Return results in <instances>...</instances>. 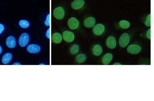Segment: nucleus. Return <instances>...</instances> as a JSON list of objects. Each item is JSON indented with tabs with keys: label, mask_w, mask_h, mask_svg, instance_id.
Masks as SVG:
<instances>
[{
	"label": "nucleus",
	"mask_w": 154,
	"mask_h": 101,
	"mask_svg": "<svg viewBox=\"0 0 154 101\" xmlns=\"http://www.w3.org/2000/svg\"><path fill=\"white\" fill-rule=\"evenodd\" d=\"M27 52L32 54H36L41 50V47L39 45L36 44H31L28 45L27 48Z\"/></svg>",
	"instance_id": "nucleus-11"
},
{
	"label": "nucleus",
	"mask_w": 154,
	"mask_h": 101,
	"mask_svg": "<svg viewBox=\"0 0 154 101\" xmlns=\"http://www.w3.org/2000/svg\"><path fill=\"white\" fill-rule=\"evenodd\" d=\"M50 13H47L45 16L44 21V25L46 27H50Z\"/></svg>",
	"instance_id": "nucleus-21"
},
{
	"label": "nucleus",
	"mask_w": 154,
	"mask_h": 101,
	"mask_svg": "<svg viewBox=\"0 0 154 101\" xmlns=\"http://www.w3.org/2000/svg\"><path fill=\"white\" fill-rule=\"evenodd\" d=\"M67 25L69 28L72 30H75L79 26L80 21L76 17H71L68 19Z\"/></svg>",
	"instance_id": "nucleus-3"
},
{
	"label": "nucleus",
	"mask_w": 154,
	"mask_h": 101,
	"mask_svg": "<svg viewBox=\"0 0 154 101\" xmlns=\"http://www.w3.org/2000/svg\"><path fill=\"white\" fill-rule=\"evenodd\" d=\"M40 65H45V64L44 63H41V64H39Z\"/></svg>",
	"instance_id": "nucleus-28"
},
{
	"label": "nucleus",
	"mask_w": 154,
	"mask_h": 101,
	"mask_svg": "<svg viewBox=\"0 0 154 101\" xmlns=\"http://www.w3.org/2000/svg\"><path fill=\"white\" fill-rule=\"evenodd\" d=\"M4 30V26L2 24L0 23V35H1L3 32Z\"/></svg>",
	"instance_id": "nucleus-25"
},
{
	"label": "nucleus",
	"mask_w": 154,
	"mask_h": 101,
	"mask_svg": "<svg viewBox=\"0 0 154 101\" xmlns=\"http://www.w3.org/2000/svg\"><path fill=\"white\" fill-rule=\"evenodd\" d=\"M13 65H21V64H20V63H19V62H15V63H14L13 64Z\"/></svg>",
	"instance_id": "nucleus-26"
},
{
	"label": "nucleus",
	"mask_w": 154,
	"mask_h": 101,
	"mask_svg": "<svg viewBox=\"0 0 154 101\" xmlns=\"http://www.w3.org/2000/svg\"><path fill=\"white\" fill-rule=\"evenodd\" d=\"M29 40V37L28 34L26 33H24L21 34L19 37V45L21 47H25L28 44Z\"/></svg>",
	"instance_id": "nucleus-5"
},
{
	"label": "nucleus",
	"mask_w": 154,
	"mask_h": 101,
	"mask_svg": "<svg viewBox=\"0 0 154 101\" xmlns=\"http://www.w3.org/2000/svg\"><path fill=\"white\" fill-rule=\"evenodd\" d=\"M113 59V55L111 53H107L104 55L102 59L103 64L107 65L109 64Z\"/></svg>",
	"instance_id": "nucleus-13"
},
{
	"label": "nucleus",
	"mask_w": 154,
	"mask_h": 101,
	"mask_svg": "<svg viewBox=\"0 0 154 101\" xmlns=\"http://www.w3.org/2000/svg\"><path fill=\"white\" fill-rule=\"evenodd\" d=\"M106 46L110 49H114L116 46V39L115 37L113 36L108 37L106 41Z\"/></svg>",
	"instance_id": "nucleus-10"
},
{
	"label": "nucleus",
	"mask_w": 154,
	"mask_h": 101,
	"mask_svg": "<svg viewBox=\"0 0 154 101\" xmlns=\"http://www.w3.org/2000/svg\"><path fill=\"white\" fill-rule=\"evenodd\" d=\"M141 47L139 45L136 44L130 45L127 47V50L128 53L131 54H139L141 50Z\"/></svg>",
	"instance_id": "nucleus-7"
},
{
	"label": "nucleus",
	"mask_w": 154,
	"mask_h": 101,
	"mask_svg": "<svg viewBox=\"0 0 154 101\" xmlns=\"http://www.w3.org/2000/svg\"><path fill=\"white\" fill-rule=\"evenodd\" d=\"M118 24L120 27L123 29H127L130 26V22L126 20H122L120 21Z\"/></svg>",
	"instance_id": "nucleus-20"
},
{
	"label": "nucleus",
	"mask_w": 154,
	"mask_h": 101,
	"mask_svg": "<svg viewBox=\"0 0 154 101\" xmlns=\"http://www.w3.org/2000/svg\"><path fill=\"white\" fill-rule=\"evenodd\" d=\"M87 59L86 55L83 53H80L77 55L76 58V61L78 64H82Z\"/></svg>",
	"instance_id": "nucleus-17"
},
{
	"label": "nucleus",
	"mask_w": 154,
	"mask_h": 101,
	"mask_svg": "<svg viewBox=\"0 0 154 101\" xmlns=\"http://www.w3.org/2000/svg\"><path fill=\"white\" fill-rule=\"evenodd\" d=\"M80 50V47L78 44H74L71 47L70 49V54L72 55H76L78 53Z\"/></svg>",
	"instance_id": "nucleus-19"
},
{
	"label": "nucleus",
	"mask_w": 154,
	"mask_h": 101,
	"mask_svg": "<svg viewBox=\"0 0 154 101\" xmlns=\"http://www.w3.org/2000/svg\"><path fill=\"white\" fill-rule=\"evenodd\" d=\"M62 37L63 39L66 42L70 43L73 42L75 39L74 34L72 32L66 30L62 33Z\"/></svg>",
	"instance_id": "nucleus-4"
},
{
	"label": "nucleus",
	"mask_w": 154,
	"mask_h": 101,
	"mask_svg": "<svg viewBox=\"0 0 154 101\" xmlns=\"http://www.w3.org/2000/svg\"><path fill=\"white\" fill-rule=\"evenodd\" d=\"M145 25L148 27L151 26V15L150 14L147 16L145 22Z\"/></svg>",
	"instance_id": "nucleus-22"
},
{
	"label": "nucleus",
	"mask_w": 154,
	"mask_h": 101,
	"mask_svg": "<svg viewBox=\"0 0 154 101\" xmlns=\"http://www.w3.org/2000/svg\"><path fill=\"white\" fill-rule=\"evenodd\" d=\"M62 35L60 33H55L53 34L52 40L54 43L59 44L62 42Z\"/></svg>",
	"instance_id": "nucleus-15"
},
{
	"label": "nucleus",
	"mask_w": 154,
	"mask_h": 101,
	"mask_svg": "<svg viewBox=\"0 0 154 101\" xmlns=\"http://www.w3.org/2000/svg\"><path fill=\"white\" fill-rule=\"evenodd\" d=\"M2 51V48L1 46H0V54H1Z\"/></svg>",
	"instance_id": "nucleus-27"
},
{
	"label": "nucleus",
	"mask_w": 154,
	"mask_h": 101,
	"mask_svg": "<svg viewBox=\"0 0 154 101\" xmlns=\"http://www.w3.org/2000/svg\"><path fill=\"white\" fill-rule=\"evenodd\" d=\"M96 19L93 17H88L84 20L83 25L87 28H93L95 25Z\"/></svg>",
	"instance_id": "nucleus-9"
},
{
	"label": "nucleus",
	"mask_w": 154,
	"mask_h": 101,
	"mask_svg": "<svg viewBox=\"0 0 154 101\" xmlns=\"http://www.w3.org/2000/svg\"><path fill=\"white\" fill-rule=\"evenodd\" d=\"M105 30V27L103 24H98L93 27L92 33L96 36H99L104 33Z\"/></svg>",
	"instance_id": "nucleus-6"
},
{
	"label": "nucleus",
	"mask_w": 154,
	"mask_h": 101,
	"mask_svg": "<svg viewBox=\"0 0 154 101\" xmlns=\"http://www.w3.org/2000/svg\"><path fill=\"white\" fill-rule=\"evenodd\" d=\"M54 17L58 20H62L64 18L65 11L64 8L62 6H58L55 8L53 11Z\"/></svg>",
	"instance_id": "nucleus-1"
},
{
	"label": "nucleus",
	"mask_w": 154,
	"mask_h": 101,
	"mask_svg": "<svg viewBox=\"0 0 154 101\" xmlns=\"http://www.w3.org/2000/svg\"><path fill=\"white\" fill-rule=\"evenodd\" d=\"M93 55L96 56H99L103 52V49L101 45L99 44L94 45L92 49Z\"/></svg>",
	"instance_id": "nucleus-14"
},
{
	"label": "nucleus",
	"mask_w": 154,
	"mask_h": 101,
	"mask_svg": "<svg viewBox=\"0 0 154 101\" xmlns=\"http://www.w3.org/2000/svg\"><path fill=\"white\" fill-rule=\"evenodd\" d=\"M6 44L9 48H15L16 44L15 37L12 35L8 37L6 40Z\"/></svg>",
	"instance_id": "nucleus-12"
},
{
	"label": "nucleus",
	"mask_w": 154,
	"mask_h": 101,
	"mask_svg": "<svg viewBox=\"0 0 154 101\" xmlns=\"http://www.w3.org/2000/svg\"><path fill=\"white\" fill-rule=\"evenodd\" d=\"M130 35L127 33H124L120 36L118 44L122 48H125L130 43Z\"/></svg>",
	"instance_id": "nucleus-2"
},
{
	"label": "nucleus",
	"mask_w": 154,
	"mask_h": 101,
	"mask_svg": "<svg viewBox=\"0 0 154 101\" xmlns=\"http://www.w3.org/2000/svg\"><path fill=\"white\" fill-rule=\"evenodd\" d=\"M85 4L84 0H74L71 3V6L73 9L77 10L82 9Z\"/></svg>",
	"instance_id": "nucleus-8"
},
{
	"label": "nucleus",
	"mask_w": 154,
	"mask_h": 101,
	"mask_svg": "<svg viewBox=\"0 0 154 101\" xmlns=\"http://www.w3.org/2000/svg\"><path fill=\"white\" fill-rule=\"evenodd\" d=\"M50 28L48 27V28L46 30V32H45V36L47 39H50Z\"/></svg>",
	"instance_id": "nucleus-23"
},
{
	"label": "nucleus",
	"mask_w": 154,
	"mask_h": 101,
	"mask_svg": "<svg viewBox=\"0 0 154 101\" xmlns=\"http://www.w3.org/2000/svg\"><path fill=\"white\" fill-rule=\"evenodd\" d=\"M146 36L148 39H151V29L149 28L147 31L146 34Z\"/></svg>",
	"instance_id": "nucleus-24"
},
{
	"label": "nucleus",
	"mask_w": 154,
	"mask_h": 101,
	"mask_svg": "<svg viewBox=\"0 0 154 101\" xmlns=\"http://www.w3.org/2000/svg\"><path fill=\"white\" fill-rule=\"evenodd\" d=\"M19 25L21 28L27 29L30 26V23L27 20L25 19H21L19 22Z\"/></svg>",
	"instance_id": "nucleus-18"
},
{
	"label": "nucleus",
	"mask_w": 154,
	"mask_h": 101,
	"mask_svg": "<svg viewBox=\"0 0 154 101\" xmlns=\"http://www.w3.org/2000/svg\"><path fill=\"white\" fill-rule=\"evenodd\" d=\"M13 55L10 53H6L2 59V62L4 64H8L10 62L12 59Z\"/></svg>",
	"instance_id": "nucleus-16"
}]
</instances>
